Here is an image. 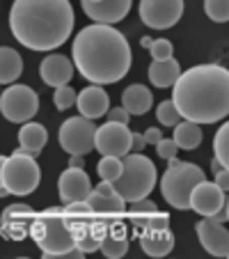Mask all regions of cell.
Instances as JSON below:
<instances>
[{
	"instance_id": "cell-34",
	"label": "cell",
	"mask_w": 229,
	"mask_h": 259,
	"mask_svg": "<svg viewBox=\"0 0 229 259\" xmlns=\"http://www.w3.org/2000/svg\"><path fill=\"white\" fill-rule=\"evenodd\" d=\"M101 239L103 236H97V234H76V245H78L85 254L97 252V250L101 248Z\"/></svg>"
},
{
	"instance_id": "cell-43",
	"label": "cell",
	"mask_w": 229,
	"mask_h": 259,
	"mask_svg": "<svg viewBox=\"0 0 229 259\" xmlns=\"http://www.w3.org/2000/svg\"><path fill=\"white\" fill-rule=\"evenodd\" d=\"M5 163H7V158L0 156V186H5V184H3V167H5Z\"/></svg>"
},
{
	"instance_id": "cell-30",
	"label": "cell",
	"mask_w": 229,
	"mask_h": 259,
	"mask_svg": "<svg viewBox=\"0 0 229 259\" xmlns=\"http://www.w3.org/2000/svg\"><path fill=\"white\" fill-rule=\"evenodd\" d=\"M204 12L215 23L229 21V0H204Z\"/></svg>"
},
{
	"instance_id": "cell-32",
	"label": "cell",
	"mask_w": 229,
	"mask_h": 259,
	"mask_svg": "<svg viewBox=\"0 0 229 259\" xmlns=\"http://www.w3.org/2000/svg\"><path fill=\"white\" fill-rule=\"evenodd\" d=\"M76 99H78V94H76L73 88H69V85L55 88V92H53V103L58 110H67V108L76 106Z\"/></svg>"
},
{
	"instance_id": "cell-46",
	"label": "cell",
	"mask_w": 229,
	"mask_h": 259,
	"mask_svg": "<svg viewBox=\"0 0 229 259\" xmlns=\"http://www.w3.org/2000/svg\"><path fill=\"white\" fill-rule=\"evenodd\" d=\"M224 209H227V220H229V200L224 202Z\"/></svg>"
},
{
	"instance_id": "cell-13",
	"label": "cell",
	"mask_w": 229,
	"mask_h": 259,
	"mask_svg": "<svg viewBox=\"0 0 229 259\" xmlns=\"http://www.w3.org/2000/svg\"><path fill=\"white\" fill-rule=\"evenodd\" d=\"M133 0H80V7L94 23L115 25L126 19Z\"/></svg>"
},
{
	"instance_id": "cell-21",
	"label": "cell",
	"mask_w": 229,
	"mask_h": 259,
	"mask_svg": "<svg viewBox=\"0 0 229 259\" xmlns=\"http://www.w3.org/2000/svg\"><path fill=\"white\" fill-rule=\"evenodd\" d=\"M147 76H149V80H151L154 88H172V85L176 83V78L181 76V64L176 62L174 58L151 60Z\"/></svg>"
},
{
	"instance_id": "cell-20",
	"label": "cell",
	"mask_w": 229,
	"mask_h": 259,
	"mask_svg": "<svg viewBox=\"0 0 229 259\" xmlns=\"http://www.w3.org/2000/svg\"><path fill=\"white\" fill-rule=\"evenodd\" d=\"M142 252L149 257H167L174 250V234L167 230H145V234L140 236Z\"/></svg>"
},
{
	"instance_id": "cell-3",
	"label": "cell",
	"mask_w": 229,
	"mask_h": 259,
	"mask_svg": "<svg viewBox=\"0 0 229 259\" xmlns=\"http://www.w3.org/2000/svg\"><path fill=\"white\" fill-rule=\"evenodd\" d=\"M10 30L25 49L55 51L71 37L73 7L69 0H14Z\"/></svg>"
},
{
	"instance_id": "cell-4",
	"label": "cell",
	"mask_w": 229,
	"mask_h": 259,
	"mask_svg": "<svg viewBox=\"0 0 229 259\" xmlns=\"http://www.w3.org/2000/svg\"><path fill=\"white\" fill-rule=\"evenodd\" d=\"M32 236L34 243L41 248V254L46 259L51 257H67L73 248H76V234L69 227L67 218L60 209L51 206L37 218L32 225Z\"/></svg>"
},
{
	"instance_id": "cell-15",
	"label": "cell",
	"mask_w": 229,
	"mask_h": 259,
	"mask_svg": "<svg viewBox=\"0 0 229 259\" xmlns=\"http://www.w3.org/2000/svg\"><path fill=\"white\" fill-rule=\"evenodd\" d=\"M197 239L202 248L213 257H229V230H224L222 223H215L213 218H204L195 225Z\"/></svg>"
},
{
	"instance_id": "cell-10",
	"label": "cell",
	"mask_w": 229,
	"mask_h": 259,
	"mask_svg": "<svg viewBox=\"0 0 229 259\" xmlns=\"http://www.w3.org/2000/svg\"><path fill=\"white\" fill-rule=\"evenodd\" d=\"M131 136H133V131L128 128V124L106 122L103 126L97 128V136H94V149L101 152L103 156L124 158L128 152H131Z\"/></svg>"
},
{
	"instance_id": "cell-17",
	"label": "cell",
	"mask_w": 229,
	"mask_h": 259,
	"mask_svg": "<svg viewBox=\"0 0 229 259\" xmlns=\"http://www.w3.org/2000/svg\"><path fill=\"white\" fill-rule=\"evenodd\" d=\"M39 76L49 88H62L73 78V60L62 53L46 55L39 64Z\"/></svg>"
},
{
	"instance_id": "cell-24",
	"label": "cell",
	"mask_w": 229,
	"mask_h": 259,
	"mask_svg": "<svg viewBox=\"0 0 229 259\" xmlns=\"http://www.w3.org/2000/svg\"><path fill=\"white\" fill-rule=\"evenodd\" d=\"M21 73H23V58L19 55V51L0 46V85L16 83Z\"/></svg>"
},
{
	"instance_id": "cell-36",
	"label": "cell",
	"mask_w": 229,
	"mask_h": 259,
	"mask_svg": "<svg viewBox=\"0 0 229 259\" xmlns=\"http://www.w3.org/2000/svg\"><path fill=\"white\" fill-rule=\"evenodd\" d=\"M145 230H167L170 227V215L163 213V211H156L154 215H149V218L145 220Z\"/></svg>"
},
{
	"instance_id": "cell-42",
	"label": "cell",
	"mask_w": 229,
	"mask_h": 259,
	"mask_svg": "<svg viewBox=\"0 0 229 259\" xmlns=\"http://www.w3.org/2000/svg\"><path fill=\"white\" fill-rule=\"evenodd\" d=\"M222 167H224V165L218 161V158H213V161H211V172H213V175H218V172L222 170Z\"/></svg>"
},
{
	"instance_id": "cell-22",
	"label": "cell",
	"mask_w": 229,
	"mask_h": 259,
	"mask_svg": "<svg viewBox=\"0 0 229 259\" xmlns=\"http://www.w3.org/2000/svg\"><path fill=\"white\" fill-rule=\"evenodd\" d=\"M151 103H154V94L149 88L135 83L128 85L122 94V106L128 110V115H145L151 110Z\"/></svg>"
},
{
	"instance_id": "cell-41",
	"label": "cell",
	"mask_w": 229,
	"mask_h": 259,
	"mask_svg": "<svg viewBox=\"0 0 229 259\" xmlns=\"http://www.w3.org/2000/svg\"><path fill=\"white\" fill-rule=\"evenodd\" d=\"M69 165L71 167H83L85 165L83 156H80V154H69Z\"/></svg>"
},
{
	"instance_id": "cell-6",
	"label": "cell",
	"mask_w": 229,
	"mask_h": 259,
	"mask_svg": "<svg viewBox=\"0 0 229 259\" xmlns=\"http://www.w3.org/2000/svg\"><path fill=\"white\" fill-rule=\"evenodd\" d=\"M204 179H206V175L200 165L172 158L170 167L161 177V193L170 206L186 211V209H190V193H193V188Z\"/></svg>"
},
{
	"instance_id": "cell-2",
	"label": "cell",
	"mask_w": 229,
	"mask_h": 259,
	"mask_svg": "<svg viewBox=\"0 0 229 259\" xmlns=\"http://www.w3.org/2000/svg\"><path fill=\"white\" fill-rule=\"evenodd\" d=\"M172 103L184 119L215 124L229 115V69L220 64H197L181 71L172 85Z\"/></svg>"
},
{
	"instance_id": "cell-33",
	"label": "cell",
	"mask_w": 229,
	"mask_h": 259,
	"mask_svg": "<svg viewBox=\"0 0 229 259\" xmlns=\"http://www.w3.org/2000/svg\"><path fill=\"white\" fill-rule=\"evenodd\" d=\"M151 60H170L174 55V46L170 39H154L149 46Z\"/></svg>"
},
{
	"instance_id": "cell-23",
	"label": "cell",
	"mask_w": 229,
	"mask_h": 259,
	"mask_svg": "<svg viewBox=\"0 0 229 259\" xmlns=\"http://www.w3.org/2000/svg\"><path fill=\"white\" fill-rule=\"evenodd\" d=\"M30 206L28 204H12V206H7L3 213H0V225H3V232L5 234H10L12 239H23V234H25V227H23V223L21 220L23 218H37V213L34 215H23V218H19L21 213H30Z\"/></svg>"
},
{
	"instance_id": "cell-16",
	"label": "cell",
	"mask_w": 229,
	"mask_h": 259,
	"mask_svg": "<svg viewBox=\"0 0 229 259\" xmlns=\"http://www.w3.org/2000/svg\"><path fill=\"white\" fill-rule=\"evenodd\" d=\"M224 191L215 184V181H200L195 188H193V193H190V209L197 211L200 215H204V218H209V215H213L218 209H222L224 206Z\"/></svg>"
},
{
	"instance_id": "cell-25",
	"label": "cell",
	"mask_w": 229,
	"mask_h": 259,
	"mask_svg": "<svg viewBox=\"0 0 229 259\" xmlns=\"http://www.w3.org/2000/svg\"><path fill=\"white\" fill-rule=\"evenodd\" d=\"M174 142L179 149H184V152H193V149H197V147L202 145V138H204V133H202V124L197 122H190V119H181L179 124L174 126Z\"/></svg>"
},
{
	"instance_id": "cell-26",
	"label": "cell",
	"mask_w": 229,
	"mask_h": 259,
	"mask_svg": "<svg viewBox=\"0 0 229 259\" xmlns=\"http://www.w3.org/2000/svg\"><path fill=\"white\" fill-rule=\"evenodd\" d=\"M99 250L108 259H119L128 252V239H124V236H103Z\"/></svg>"
},
{
	"instance_id": "cell-35",
	"label": "cell",
	"mask_w": 229,
	"mask_h": 259,
	"mask_svg": "<svg viewBox=\"0 0 229 259\" xmlns=\"http://www.w3.org/2000/svg\"><path fill=\"white\" fill-rule=\"evenodd\" d=\"M156 152H158V156H161V158H165V161H172V158H176L179 147H176L174 138H163V140L156 145Z\"/></svg>"
},
{
	"instance_id": "cell-29",
	"label": "cell",
	"mask_w": 229,
	"mask_h": 259,
	"mask_svg": "<svg viewBox=\"0 0 229 259\" xmlns=\"http://www.w3.org/2000/svg\"><path fill=\"white\" fill-rule=\"evenodd\" d=\"M97 170H99V177H101L103 181H117L119 177H122V158L117 156H103L101 161L97 163Z\"/></svg>"
},
{
	"instance_id": "cell-38",
	"label": "cell",
	"mask_w": 229,
	"mask_h": 259,
	"mask_svg": "<svg viewBox=\"0 0 229 259\" xmlns=\"http://www.w3.org/2000/svg\"><path fill=\"white\" fill-rule=\"evenodd\" d=\"M142 136H145L147 145H158V142L163 140V131H161V128H156V126H149L145 133H142Z\"/></svg>"
},
{
	"instance_id": "cell-5",
	"label": "cell",
	"mask_w": 229,
	"mask_h": 259,
	"mask_svg": "<svg viewBox=\"0 0 229 259\" xmlns=\"http://www.w3.org/2000/svg\"><path fill=\"white\" fill-rule=\"evenodd\" d=\"M122 177L117 181H112L115 191L122 195V200L126 204L135 200H142V197H149L154 186H156V165L151 158H147L145 154H138V152H128L126 156L122 158Z\"/></svg>"
},
{
	"instance_id": "cell-37",
	"label": "cell",
	"mask_w": 229,
	"mask_h": 259,
	"mask_svg": "<svg viewBox=\"0 0 229 259\" xmlns=\"http://www.w3.org/2000/svg\"><path fill=\"white\" fill-rule=\"evenodd\" d=\"M106 115H108V122H122V124H128V117H131L124 106L122 108H110Z\"/></svg>"
},
{
	"instance_id": "cell-7",
	"label": "cell",
	"mask_w": 229,
	"mask_h": 259,
	"mask_svg": "<svg viewBox=\"0 0 229 259\" xmlns=\"http://www.w3.org/2000/svg\"><path fill=\"white\" fill-rule=\"evenodd\" d=\"M41 181V170L34 161V156L23 154L16 149L10 158H7L5 167H3V184L10 191V195H30L37 191Z\"/></svg>"
},
{
	"instance_id": "cell-28",
	"label": "cell",
	"mask_w": 229,
	"mask_h": 259,
	"mask_svg": "<svg viewBox=\"0 0 229 259\" xmlns=\"http://www.w3.org/2000/svg\"><path fill=\"white\" fill-rule=\"evenodd\" d=\"M213 152H215V158L229 170V122H224L222 126L218 128V133H215Z\"/></svg>"
},
{
	"instance_id": "cell-39",
	"label": "cell",
	"mask_w": 229,
	"mask_h": 259,
	"mask_svg": "<svg viewBox=\"0 0 229 259\" xmlns=\"http://www.w3.org/2000/svg\"><path fill=\"white\" fill-rule=\"evenodd\" d=\"M145 147H147L145 136H142V133H135V131H133V136H131V152H138V154H140Z\"/></svg>"
},
{
	"instance_id": "cell-19",
	"label": "cell",
	"mask_w": 229,
	"mask_h": 259,
	"mask_svg": "<svg viewBox=\"0 0 229 259\" xmlns=\"http://www.w3.org/2000/svg\"><path fill=\"white\" fill-rule=\"evenodd\" d=\"M46 142H49V131H46L44 124L25 122L19 128V152L30 154V156H39Z\"/></svg>"
},
{
	"instance_id": "cell-14",
	"label": "cell",
	"mask_w": 229,
	"mask_h": 259,
	"mask_svg": "<svg viewBox=\"0 0 229 259\" xmlns=\"http://www.w3.org/2000/svg\"><path fill=\"white\" fill-rule=\"evenodd\" d=\"M58 193L62 202H80L87 200V195L92 193V181H89V175L83 170V167H71L60 175L58 179Z\"/></svg>"
},
{
	"instance_id": "cell-44",
	"label": "cell",
	"mask_w": 229,
	"mask_h": 259,
	"mask_svg": "<svg viewBox=\"0 0 229 259\" xmlns=\"http://www.w3.org/2000/svg\"><path fill=\"white\" fill-rule=\"evenodd\" d=\"M140 44L145 46V49H149V46H151V39H149V37H142V39H140Z\"/></svg>"
},
{
	"instance_id": "cell-1",
	"label": "cell",
	"mask_w": 229,
	"mask_h": 259,
	"mask_svg": "<svg viewBox=\"0 0 229 259\" xmlns=\"http://www.w3.org/2000/svg\"><path fill=\"white\" fill-rule=\"evenodd\" d=\"M73 67L94 85L119 83L131 69V46L115 25L92 23L83 28L71 44Z\"/></svg>"
},
{
	"instance_id": "cell-9",
	"label": "cell",
	"mask_w": 229,
	"mask_h": 259,
	"mask_svg": "<svg viewBox=\"0 0 229 259\" xmlns=\"http://www.w3.org/2000/svg\"><path fill=\"white\" fill-rule=\"evenodd\" d=\"M94 136H97V124L87 117H69L58 131V142L67 154H89L94 149Z\"/></svg>"
},
{
	"instance_id": "cell-12",
	"label": "cell",
	"mask_w": 229,
	"mask_h": 259,
	"mask_svg": "<svg viewBox=\"0 0 229 259\" xmlns=\"http://www.w3.org/2000/svg\"><path fill=\"white\" fill-rule=\"evenodd\" d=\"M87 204L97 218H117V215H122L124 209H126V202L115 191L112 181H103V179L87 195Z\"/></svg>"
},
{
	"instance_id": "cell-40",
	"label": "cell",
	"mask_w": 229,
	"mask_h": 259,
	"mask_svg": "<svg viewBox=\"0 0 229 259\" xmlns=\"http://www.w3.org/2000/svg\"><path fill=\"white\" fill-rule=\"evenodd\" d=\"M215 184H218V186L222 188L224 193L229 191V170H227V167H222V170L215 175Z\"/></svg>"
},
{
	"instance_id": "cell-27",
	"label": "cell",
	"mask_w": 229,
	"mask_h": 259,
	"mask_svg": "<svg viewBox=\"0 0 229 259\" xmlns=\"http://www.w3.org/2000/svg\"><path fill=\"white\" fill-rule=\"evenodd\" d=\"M156 211H158V206L154 204V200H149V197H142V200H135L128 204V215L133 218L135 225H145V220L149 218V215H154Z\"/></svg>"
},
{
	"instance_id": "cell-18",
	"label": "cell",
	"mask_w": 229,
	"mask_h": 259,
	"mask_svg": "<svg viewBox=\"0 0 229 259\" xmlns=\"http://www.w3.org/2000/svg\"><path fill=\"white\" fill-rule=\"evenodd\" d=\"M76 106H78V113L83 115V117L99 119L110 110V99H108V92L101 85H89V88L78 92Z\"/></svg>"
},
{
	"instance_id": "cell-31",
	"label": "cell",
	"mask_w": 229,
	"mask_h": 259,
	"mask_svg": "<svg viewBox=\"0 0 229 259\" xmlns=\"http://www.w3.org/2000/svg\"><path fill=\"white\" fill-rule=\"evenodd\" d=\"M156 117H158V124H163V126H176V124L181 122V113L176 110V106L170 101H161L158 103V110H156Z\"/></svg>"
},
{
	"instance_id": "cell-45",
	"label": "cell",
	"mask_w": 229,
	"mask_h": 259,
	"mask_svg": "<svg viewBox=\"0 0 229 259\" xmlns=\"http://www.w3.org/2000/svg\"><path fill=\"white\" fill-rule=\"evenodd\" d=\"M7 195H10V191L5 186H0V197H7Z\"/></svg>"
},
{
	"instance_id": "cell-8",
	"label": "cell",
	"mask_w": 229,
	"mask_h": 259,
	"mask_svg": "<svg viewBox=\"0 0 229 259\" xmlns=\"http://www.w3.org/2000/svg\"><path fill=\"white\" fill-rule=\"evenodd\" d=\"M39 110V94L30 85L12 83L5 92L0 94V113L12 124H25Z\"/></svg>"
},
{
	"instance_id": "cell-11",
	"label": "cell",
	"mask_w": 229,
	"mask_h": 259,
	"mask_svg": "<svg viewBox=\"0 0 229 259\" xmlns=\"http://www.w3.org/2000/svg\"><path fill=\"white\" fill-rule=\"evenodd\" d=\"M184 0H140V19L151 30H167L179 23Z\"/></svg>"
}]
</instances>
